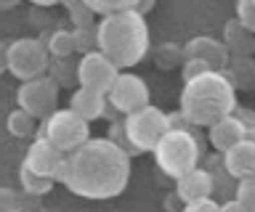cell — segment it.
Wrapping results in <instances>:
<instances>
[{
    "instance_id": "6da1fadb",
    "label": "cell",
    "mask_w": 255,
    "mask_h": 212,
    "mask_svg": "<svg viewBox=\"0 0 255 212\" xmlns=\"http://www.w3.org/2000/svg\"><path fill=\"white\" fill-rule=\"evenodd\" d=\"M130 180V156L112 138H88L67 154L59 183L83 199H115Z\"/></svg>"
},
{
    "instance_id": "7a4b0ae2",
    "label": "cell",
    "mask_w": 255,
    "mask_h": 212,
    "mask_svg": "<svg viewBox=\"0 0 255 212\" xmlns=\"http://www.w3.org/2000/svg\"><path fill=\"white\" fill-rule=\"evenodd\" d=\"M96 51L104 53L117 69L141 64L149 53V24L135 8L101 16L96 27Z\"/></svg>"
},
{
    "instance_id": "3957f363",
    "label": "cell",
    "mask_w": 255,
    "mask_h": 212,
    "mask_svg": "<svg viewBox=\"0 0 255 212\" xmlns=\"http://www.w3.org/2000/svg\"><path fill=\"white\" fill-rule=\"evenodd\" d=\"M237 90L223 72H205L183 82L178 114L194 128H210L213 122L237 112Z\"/></svg>"
},
{
    "instance_id": "277c9868",
    "label": "cell",
    "mask_w": 255,
    "mask_h": 212,
    "mask_svg": "<svg viewBox=\"0 0 255 212\" xmlns=\"http://www.w3.org/2000/svg\"><path fill=\"white\" fill-rule=\"evenodd\" d=\"M151 154L157 159V167L167 178L178 180L181 175H186L189 170L197 167L202 148H199V138L189 128H175V130H167L159 138V143L154 146Z\"/></svg>"
},
{
    "instance_id": "5b68a950",
    "label": "cell",
    "mask_w": 255,
    "mask_h": 212,
    "mask_svg": "<svg viewBox=\"0 0 255 212\" xmlns=\"http://www.w3.org/2000/svg\"><path fill=\"white\" fill-rule=\"evenodd\" d=\"M48 67H51V56H48L45 43L37 37H19L5 45V69L16 80L29 82L45 77Z\"/></svg>"
},
{
    "instance_id": "8992f818",
    "label": "cell",
    "mask_w": 255,
    "mask_h": 212,
    "mask_svg": "<svg viewBox=\"0 0 255 212\" xmlns=\"http://www.w3.org/2000/svg\"><path fill=\"white\" fill-rule=\"evenodd\" d=\"M170 130L167 114L157 106H143L138 112L128 114V120L123 125L125 141L133 146V151H154V146L159 143V138Z\"/></svg>"
},
{
    "instance_id": "52a82bcc",
    "label": "cell",
    "mask_w": 255,
    "mask_h": 212,
    "mask_svg": "<svg viewBox=\"0 0 255 212\" xmlns=\"http://www.w3.org/2000/svg\"><path fill=\"white\" fill-rule=\"evenodd\" d=\"M40 136L45 141H51L59 151L69 154L91 138V128H88V122L80 120L72 109H56V112L45 120Z\"/></svg>"
},
{
    "instance_id": "ba28073f",
    "label": "cell",
    "mask_w": 255,
    "mask_h": 212,
    "mask_svg": "<svg viewBox=\"0 0 255 212\" xmlns=\"http://www.w3.org/2000/svg\"><path fill=\"white\" fill-rule=\"evenodd\" d=\"M16 104L35 120H48L59 109V85L53 77H37V80L21 82L16 90Z\"/></svg>"
},
{
    "instance_id": "9c48e42d",
    "label": "cell",
    "mask_w": 255,
    "mask_h": 212,
    "mask_svg": "<svg viewBox=\"0 0 255 212\" xmlns=\"http://www.w3.org/2000/svg\"><path fill=\"white\" fill-rule=\"evenodd\" d=\"M117 74H120V69L99 51L85 53V56L77 61V67H75V80L80 82V88L101 93V96H107V93L112 90Z\"/></svg>"
},
{
    "instance_id": "30bf717a",
    "label": "cell",
    "mask_w": 255,
    "mask_h": 212,
    "mask_svg": "<svg viewBox=\"0 0 255 212\" xmlns=\"http://www.w3.org/2000/svg\"><path fill=\"white\" fill-rule=\"evenodd\" d=\"M109 98V106H115L117 112L123 114H133L138 112V109L149 106V85L141 80L138 74H130V72H120L115 85H112V90L107 93Z\"/></svg>"
},
{
    "instance_id": "8fae6325",
    "label": "cell",
    "mask_w": 255,
    "mask_h": 212,
    "mask_svg": "<svg viewBox=\"0 0 255 212\" xmlns=\"http://www.w3.org/2000/svg\"><path fill=\"white\" fill-rule=\"evenodd\" d=\"M64 159H67V154L59 151L51 141H45L43 136H37L32 141V146L27 148V156H24V167L37 172V175L43 178H51V180H59L61 170H64Z\"/></svg>"
},
{
    "instance_id": "7c38bea8",
    "label": "cell",
    "mask_w": 255,
    "mask_h": 212,
    "mask_svg": "<svg viewBox=\"0 0 255 212\" xmlns=\"http://www.w3.org/2000/svg\"><path fill=\"white\" fill-rule=\"evenodd\" d=\"M183 59H199L205 61L207 67L213 69V72H223L229 64V51L226 45L221 40H215V37H207V35H199V37H191V40L181 48Z\"/></svg>"
},
{
    "instance_id": "4fadbf2b",
    "label": "cell",
    "mask_w": 255,
    "mask_h": 212,
    "mask_svg": "<svg viewBox=\"0 0 255 212\" xmlns=\"http://www.w3.org/2000/svg\"><path fill=\"white\" fill-rule=\"evenodd\" d=\"M213 191H215V180L207 170H189L186 175H181L175 180V194L183 204H194V202H205V199H213Z\"/></svg>"
},
{
    "instance_id": "5bb4252c",
    "label": "cell",
    "mask_w": 255,
    "mask_h": 212,
    "mask_svg": "<svg viewBox=\"0 0 255 212\" xmlns=\"http://www.w3.org/2000/svg\"><path fill=\"white\" fill-rule=\"evenodd\" d=\"M207 138H210V143H213L215 151L226 154L229 148H234L239 141L247 138V125L239 120L237 114H229V117H223V120H218V122L210 125Z\"/></svg>"
},
{
    "instance_id": "9a60e30c",
    "label": "cell",
    "mask_w": 255,
    "mask_h": 212,
    "mask_svg": "<svg viewBox=\"0 0 255 212\" xmlns=\"http://www.w3.org/2000/svg\"><path fill=\"white\" fill-rule=\"evenodd\" d=\"M223 170L229 178L245 180L255 175V141H239L234 148L223 154Z\"/></svg>"
},
{
    "instance_id": "2e32d148",
    "label": "cell",
    "mask_w": 255,
    "mask_h": 212,
    "mask_svg": "<svg viewBox=\"0 0 255 212\" xmlns=\"http://www.w3.org/2000/svg\"><path fill=\"white\" fill-rule=\"evenodd\" d=\"M69 109L80 117V120H85L88 125H91L93 120H101L104 112H107V96L80 88V90H75V96H72Z\"/></svg>"
},
{
    "instance_id": "e0dca14e",
    "label": "cell",
    "mask_w": 255,
    "mask_h": 212,
    "mask_svg": "<svg viewBox=\"0 0 255 212\" xmlns=\"http://www.w3.org/2000/svg\"><path fill=\"white\" fill-rule=\"evenodd\" d=\"M223 74L234 85V90H253L255 88V59L253 56H231Z\"/></svg>"
},
{
    "instance_id": "ac0fdd59",
    "label": "cell",
    "mask_w": 255,
    "mask_h": 212,
    "mask_svg": "<svg viewBox=\"0 0 255 212\" xmlns=\"http://www.w3.org/2000/svg\"><path fill=\"white\" fill-rule=\"evenodd\" d=\"M223 45H226L229 56H253L255 51V35H250L245 27H239L237 19H231L223 27Z\"/></svg>"
},
{
    "instance_id": "d6986e66",
    "label": "cell",
    "mask_w": 255,
    "mask_h": 212,
    "mask_svg": "<svg viewBox=\"0 0 255 212\" xmlns=\"http://www.w3.org/2000/svg\"><path fill=\"white\" fill-rule=\"evenodd\" d=\"M43 43L48 48V56H56L59 61H64L67 56L75 53V37H72L69 29H56V32H51V37Z\"/></svg>"
},
{
    "instance_id": "ffe728a7",
    "label": "cell",
    "mask_w": 255,
    "mask_h": 212,
    "mask_svg": "<svg viewBox=\"0 0 255 212\" xmlns=\"http://www.w3.org/2000/svg\"><path fill=\"white\" fill-rule=\"evenodd\" d=\"M19 180H21V191L29 194V196H43V194L51 191L53 183H56L51 178H43V175H37V172L27 170L24 164L19 167Z\"/></svg>"
},
{
    "instance_id": "44dd1931",
    "label": "cell",
    "mask_w": 255,
    "mask_h": 212,
    "mask_svg": "<svg viewBox=\"0 0 255 212\" xmlns=\"http://www.w3.org/2000/svg\"><path fill=\"white\" fill-rule=\"evenodd\" d=\"M5 128H8V133H11L13 138H29L32 133H35V117H29L27 112L16 109V112L8 114Z\"/></svg>"
},
{
    "instance_id": "7402d4cb",
    "label": "cell",
    "mask_w": 255,
    "mask_h": 212,
    "mask_svg": "<svg viewBox=\"0 0 255 212\" xmlns=\"http://www.w3.org/2000/svg\"><path fill=\"white\" fill-rule=\"evenodd\" d=\"M80 3H85L88 8L93 13H99V16H109V13H117V11L135 8L138 0H80Z\"/></svg>"
},
{
    "instance_id": "603a6c76",
    "label": "cell",
    "mask_w": 255,
    "mask_h": 212,
    "mask_svg": "<svg viewBox=\"0 0 255 212\" xmlns=\"http://www.w3.org/2000/svg\"><path fill=\"white\" fill-rule=\"evenodd\" d=\"M234 199L242 204V207L247 212H255V175L253 178H245V180H239V186H237V196Z\"/></svg>"
},
{
    "instance_id": "cb8c5ba5",
    "label": "cell",
    "mask_w": 255,
    "mask_h": 212,
    "mask_svg": "<svg viewBox=\"0 0 255 212\" xmlns=\"http://www.w3.org/2000/svg\"><path fill=\"white\" fill-rule=\"evenodd\" d=\"M237 21L250 35H255V0H237Z\"/></svg>"
},
{
    "instance_id": "d4e9b609",
    "label": "cell",
    "mask_w": 255,
    "mask_h": 212,
    "mask_svg": "<svg viewBox=\"0 0 255 212\" xmlns=\"http://www.w3.org/2000/svg\"><path fill=\"white\" fill-rule=\"evenodd\" d=\"M64 3H67L69 16H72V21H75V27H88V24H91L93 11L88 8L85 3H80V0H64Z\"/></svg>"
},
{
    "instance_id": "484cf974",
    "label": "cell",
    "mask_w": 255,
    "mask_h": 212,
    "mask_svg": "<svg viewBox=\"0 0 255 212\" xmlns=\"http://www.w3.org/2000/svg\"><path fill=\"white\" fill-rule=\"evenodd\" d=\"M72 37H75V51H83V56L93 51V45H96V29L91 32L88 27H77V29H72Z\"/></svg>"
},
{
    "instance_id": "4316f807",
    "label": "cell",
    "mask_w": 255,
    "mask_h": 212,
    "mask_svg": "<svg viewBox=\"0 0 255 212\" xmlns=\"http://www.w3.org/2000/svg\"><path fill=\"white\" fill-rule=\"evenodd\" d=\"M21 207H24V202H21L19 191H13L8 186L0 188V212H21Z\"/></svg>"
},
{
    "instance_id": "83f0119b",
    "label": "cell",
    "mask_w": 255,
    "mask_h": 212,
    "mask_svg": "<svg viewBox=\"0 0 255 212\" xmlns=\"http://www.w3.org/2000/svg\"><path fill=\"white\" fill-rule=\"evenodd\" d=\"M181 72H183V82H189V80H194V77L205 74V72H213V69L207 67L205 61H199V59H183Z\"/></svg>"
},
{
    "instance_id": "f1b7e54d",
    "label": "cell",
    "mask_w": 255,
    "mask_h": 212,
    "mask_svg": "<svg viewBox=\"0 0 255 212\" xmlns=\"http://www.w3.org/2000/svg\"><path fill=\"white\" fill-rule=\"evenodd\" d=\"M183 212H218V202L213 199H205V202H194V204H186Z\"/></svg>"
},
{
    "instance_id": "f546056e",
    "label": "cell",
    "mask_w": 255,
    "mask_h": 212,
    "mask_svg": "<svg viewBox=\"0 0 255 212\" xmlns=\"http://www.w3.org/2000/svg\"><path fill=\"white\" fill-rule=\"evenodd\" d=\"M218 212H247L242 204H239L237 199H229V202H223V204H218Z\"/></svg>"
},
{
    "instance_id": "4dcf8cb0",
    "label": "cell",
    "mask_w": 255,
    "mask_h": 212,
    "mask_svg": "<svg viewBox=\"0 0 255 212\" xmlns=\"http://www.w3.org/2000/svg\"><path fill=\"white\" fill-rule=\"evenodd\" d=\"M154 8V0H138V3H135V11L141 13V16H146V11H151Z\"/></svg>"
},
{
    "instance_id": "1f68e13d",
    "label": "cell",
    "mask_w": 255,
    "mask_h": 212,
    "mask_svg": "<svg viewBox=\"0 0 255 212\" xmlns=\"http://www.w3.org/2000/svg\"><path fill=\"white\" fill-rule=\"evenodd\" d=\"M32 5H37V8H51V5L61 3V0H29Z\"/></svg>"
},
{
    "instance_id": "d6a6232c",
    "label": "cell",
    "mask_w": 255,
    "mask_h": 212,
    "mask_svg": "<svg viewBox=\"0 0 255 212\" xmlns=\"http://www.w3.org/2000/svg\"><path fill=\"white\" fill-rule=\"evenodd\" d=\"M5 72V43H0V74Z\"/></svg>"
},
{
    "instance_id": "836d02e7",
    "label": "cell",
    "mask_w": 255,
    "mask_h": 212,
    "mask_svg": "<svg viewBox=\"0 0 255 212\" xmlns=\"http://www.w3.org/2000/svg\"><path fill=\"white\" fill-rule=\"evenodd\" d=\"M11 5H16V0H0V8H11Z\"/></svg>"
}]
</instances>
